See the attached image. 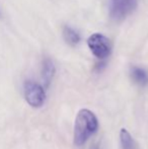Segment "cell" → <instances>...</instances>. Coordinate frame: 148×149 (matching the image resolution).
<instances>
[{
    "mask_svg": "<svg viewBox=\"0 0 148 149\" xmlns=\"http://www.w3.org/2000/svg\"><path fill=\"white\" fill-rule=\"evenodd\" d=\"M87 45L92 54L99 60L108 58L111 54V42L107 37L101 33H93L89 37Z\"/></svg>",
    "mask_w": 148,
    "mask_h": 149,
    "instance_id": "obj_3",
    "label": "cell"
},
{
    "mask_svg": "<svg viewBox=\"0 0 148 149\" xmlns=\"http://www.w3.org/2000/svg\"><path fill=\"white\" fill-rule=\"evenodd\" d=\"M2 17V13H1V9H0V18Z\"/></svg>",
    "mask_w": 148,
    "mask_h": 149,
    "instance_id": "obj_9",
    "label": "cell"
},
{
    "mask_svg": "<svg viewBox=\"0 0 148 149\" xmlns=\"http://www.w3.org/2000/svg\"><path fill=\"white\" fill-rule=\"evenodd\" d=\"M56 72L55 65L49 57H45L42 63V79L45 87H49Z\"/></svg>",
    "mask_w": 148,
    "mask_h": 149,
    "instance_id": "obj_5",
    "label": "cell"
},
{
    "mask_svg": "<svg viewBox=\"0 0 148 149\" xmlns=\"http://www.w3.org/2000/svg\"><path fill=\"white\" fill-rule=\"evenodd\" d=\"M63 37L66 43L70 46H76L80 42L79 33L70 26H64L63 28Z\"/></svg>",
    "mask_w": 148,
    "mask_h": 149,
    "instance_id": "obj_8",
    "label": "cell"
},
{
    "mask_svg": "<svg viewBox=\"0 0 148 149\" xmlns=\"http://www.w3.org/2000/svg\"><path fill=\"white\" fill-rule=\"evenodd\" d=\"M99 129V121L94 114L88 109L78 112L74 123L73 142L76 146H81Z\"/></svg>",
    "mask_w": 148,
    "mask_h": 149,
    "instance_id": "obj_1",
    "label": "cell"
},
{
    "mask_svg": "<svg viewBox=\"0 0 148 149\" xmlns=\"http://www.w3.org/2000/svg\"><path fill=\"white\" fill-rule=\"evenodd\" d=\"M120 142L122 149H138L136 142L132 138L131 134L124 128L120 131Z\"/></svg>",
    "mask_w": 148,
    "mask_h": 149,
    "instance_id": "obj_7",
    "label": "cell"
},
{
    "mask_svg": "<svg viewBox=\"0 0 148 149\" xmlns=\"http://www.w3.org/2000/svg\"><path fill=\"white\" fill-rule=\"evenodd\" d=\"M131 78L140 86H146L148 84V72L140 67L135 66L131 69Z\"/></svg>",
    "mask_w": 148,
    "mask_h": 149,
    "instance_id": "obj_6",
    "label": "cell"
},
{
    "mask_svg": "<svg viewBox=\"0 0 148 149\" xmlns=\"http://www.w3.org/2000/svg\"><path fill=\"white\" fill-rule=\"evenodd\" d=\"M24 93L26 102L33 108H41L46 100L45 89L39 83L26 80L24 85Z\"/></svg>",
    "mask_w": 148,
    "mask_h": 149,
    "instance_id": "obj_2",
    "label": "cell"
},
{
    "mask_svg": "<svg viewBox=\"0 0 148 149\" xmlns=\"http://www.w3.org/2000/svg\"><path fill=\"white\" fill-rule=\"evenodd\" d=\"M137 5V0H112L111 1V17L120 22L126 18Z\"/></svg>",
    "mask_w": 148,
    "mask_h": 149,
    "instance_id": "obj_4",
    "label": "cell"
}]
</instances>
